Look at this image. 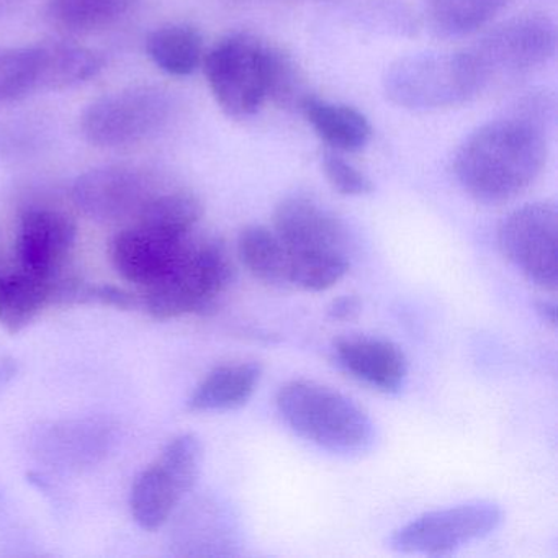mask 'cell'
Segmentation results:
<instances>
[{
    "instance_id": "3",
    "label": "cell",
    "mask_w": 558,
    "mask_h": 558,
    "mask_svg": "<svg viewBox=\"0 0 558 558\" xmlns=\"http://www.w3.org/2000/svg\"><path fill=\"white\" fill-rule=\"evenodd\" d=\"M276 407L303 439L339 456H361L375 444V426L357 403L325 385L292 380L277 391Z\"/></svg>"
},
{
    "instance_id": "31",
    "label": "cell",
    "mask_w": 558,
    "mask_h": 558,
    "mask_svg": "<svg viewBox=\"0 0 558 558\" xmlns=\"http://www.w3.org/2000/svg\"><path fill=\"white\" fill-rule=\"evenodd\" d=\"M537 310L538 313H541L542 318L545 319V322L550 323V325L555 326V323H557V310H555V305H551V303L542 302L538 303Z\"/></svg>"
},
{
    "instance_id": "12",
    "label": "cell",
    "mask_w": 558,
    "mask_h": 558,
    "mask_svg": "<svg viewBox=\"0 0 558 558\" xmlns=\"http://www.w3.org/2000/svg\"><path fill=\"white\" fill-rule=\"evenodd\" d=\"M77 238V225L70 215L53 208H31L21 217L17 257L21 269L53 279L61 274Z\"/></svg>"
},
{
    "instance_id": "8",
    "label": "cell",
    "mask_w": 558,
    "mask_h": 558,
    "mask_svg": "<svg viewBox=\"0 0 558 558\" xmlns=\"http://www.w3.org/2000/svg\"><path fill=\"white\" fill-rule=\"evenodd\" d=\"M485 87L514 81L547 64L557 51V27L547 15H515L486 32L472 48Z\"/></svg>"
},
{
    "instance_id": "13",
    "label": "cell",
    "mask_w": 558,
    "mask_h": 558,
    "mask_svg": "<svg viewBox=\"0 0 558 558\" xmlns=\"http://www.w3.org/2000/svg\"><path fill=\"white\" fill-rule=\"evenodd\" d=\"M191 236L174 238L135 223L117 234L112 263L117 272L140 287H149L172 266Z\"/></svg>"
},
{
    "instance_id": "23",
    "label": "cell",
    "mask_w": 558,
    "mask_h": 558,
    "mask_svg": "<svg viewBox=\"0 0 558 558\" xmlns=\"http://www.w3.org/2000/svg\"><path fill=\"white\" fill-rule=\"evenodd\" d=\"M204 215V205L189 191L153 195L136 215V223L174 238L191 236Z\"/></svg>"
},
{
    "instance_id": "25",
    "label": "cell",
    "mask_w": 558,
    "mask_h": 558,
    "mask_svg": "<svg viewBox=\"0 0 558 558\" xmlns=\"http://www.w3.org/2000/svg\"><path fill=\"white\" fill-rule=\"evenodd\" d=\"M41 90L38 45L0 47V106L21 102Z\"/></svg>"
},
{
    "instance_id": "10",
    "label": "cell",
    "mask_w": 558,
    "mask_h": 558,
    "mask_svg": "<svg viewBox=\"0 0 558 558\" xmlns=\"http://www.w3.org/2000/svg\"><path fill=\"white\" fill-rule=\"evenodd\" d=\"M502 256L538 289L558 286V210L551 202L515 208L498 228Z\"/></svg>"
},
{
    "instance_id": "15",
    "label": "cell",
    "mask_w": 558,
    "mask_h": 558,
    "mask_svg": "<svg viewBox=\"0 0 558 558\" xmlns=\"http://www.w3.org/2000/svg\"><path fill=\"white\" fill-rule=\"evenodd\" d=\"M263 367L256 362L227 364L214 368L189 398V410L233 411L243 408L256 393Z\"/></svg>"
},
{
    "instance_id": "7",
    "label": "cell",
    "mask_w": 558,
    "mask_h": 558,
    "mask_svg": "<svg viewBox=\"0 0 558 558\" xmlns=\"http://www.w3.org/2000/svg\"><path fill=\"white\" fill-rule=\"evenodd\" d=\"M171 112V96L162 87H126L93 100L81 116V133L97 148L138 145L158 135Z\"/></svg>"
},
{
    "instance_id": "14",
    "label": "cell",
    "mask_w": 558,
    "mask_h": 558,
    "mask_svg": "<svg viewBox=\"0 0 558 558\" xmlns=\"http://www.w3.org/2000/svg\"><path fill=\"white\" fill-rule=\"evenodd\" d=\"M335 357L342 371L381 393H400L407 385L410 372L407 355L388 339L371 336L339 339Z\"/></svg>"
},
{
    "instance_id": "11",
    "label": "cell",
    "mask_w": 558,
    "mask_h": 558,
    "mask_svg": "<svg viewBox=\"0 0 558 558\" xmlns=\"http://www.w3.org/2000/svg\"><path fill=\"white\" fill-rule=\"evenodd\" d=\"M73 202L86 217L102 223L138 215L153 197L149 182L133 166H100L84 172L71 189Z\"/></svg>"
},
{
    "instance_id": "20",
    "label": "cell",
    "mask_w": 558,
    "mask_h": 558,
    "mask_svg": "<svg viewBox=\"0 0 558 558\" xmlns=\"http://www.w3.org/2000/svg\"><path fill=\"white\" fill-rule=\"evenodd\" d=\"M146 54L169 76H191L204 63V37L189 24L162 25L146 38Z\"/></svg>"
},
{
    "instance_id": "29",
    "label": "cell",
    "mask_w": 558,
    "mask_h": 558,
    "mask_svg": "<svg viewBox=\"0 0 558 558\" xmlns=\"http://www.w3.org/2000/svg\"><path fill=\"white\" fill-rule=\"evenodd\" d=\"M110 306V308L132 310L140 305L138 299L133 293L126 292L125 289L120 287L109 286H94L90 283L89 305Z\"/></svg>"
},
{
    "instance_id": "24",
    "label": "cell",
    "mask_w": 558,
    "mask_h": 558,
    "mask_svg": "<svg viewBox=\"0 0 558 558\" xmlns=\"http://www.w3.org/2000/svg\"><path fill=\"white\" fill-rule=\"evenodd\" d=\"M132 0H48V22L61 31L89 34L117 24L130 11Z\"/></svg>"
},
{
    "instance_id": "4",
    "label": "cell",
    "mask_w": 558,
    "mask_h": 558,
    "mask_svg": "<svg viewBox=\"0 0 558 558\" xmlns=\"http://www.w3.org/2000/svg\"><path fill=\"white\" fill-rule=\"evenodd\" d=\"M485 87L469 50L456 53H414L388 66L384 90L401 109L429 112L462 106Z\"/></svg>"
},
{
    "instance_id": "30",
    "label": "cell",
    "mask_w": 558,
    "mask_h": 558,
    "mask_svg": "<svg viewBox=\"0 0 558 558\" xmlns=\"http://www.w3.org/2000/svg\"><path fill=\"white\" fill-rule=\"evenodd\" d=\"M362 303L361 300L355 295H344L341 299L335 300L329 305L328 316L335 322H349V319L355 318L361 312Z\"/></svg>"
},
{
    "instance_id": "9",
    "label": "cell",
    "mask_w": 558,
    "mask_h": 558,
    "mask_svg": "<svg viewBox=\"0 0 558 558\" xmlns=\"http://www.w3.org/2000/svg\"><path fill=\"white\" fill-rule=\"evenodd\" d=\"M501 522L502 509L496 502H463L426 512L401 525L388 538V547L400 554L440 557L493 534Z\"/></svg>"
},
{
    "instance_id": "6",
    "label": "cell",
    "mask_w": 558,
    "mask_h": 558,
    "mask_svg": "<svg viewBox=\"0 0 558 558\" xmlns=\"http://www.w3.org/2000/svg\"><path fill=\"white\" fill-rule=\"evenodd\" d=\"M211 96L231 119L254 116L267 100L269 45L231 34L205 53L202 63Z\"/></svg>"
},
{
    "instance_id": "22",
    "label": "cell",
    "mask_w": 558,
    "mask_h": 558,
    "mask_svg": "<svg viewBox=\"0 0 558 558\" xmlns=\"http://www.w3.org/2000/svg\"><path fill=\"white\" fill-rule=\"evenodd\" d=\"M238 256L254 279L272 287H290V257L276 231L250 225L238 236Z\"/></svg>"
},
{
    "instance_id": "27",
    "label": "cell",
    "mask_w": 558,
    "mask_h": 558,
    "mask_svg": "<svg viewBox=\"0 0 558 558\" xmlns=\"http://www.w3.org/2000/svg\"><path fill=\"white\" fill-rule=\"evenodd\" d=\"M202 459L201 439L194 434H181L169 440L158 462L178 480L185 493H191L201 476Z\"/></svg>"
},
{
    "instance_id": "28",
    "label": "cell",
    "mask_w": 558,
    "mask_h": 558,
    "mask_svg": "<svg viewBox=\"0 0 558 558\" xmlns=\"http://www.w3.org/2000/svg\"><path fill=\"white\" fill-rule=\"evenodd\" d=\"M322 165L326 179L339 194L362 197L374 192V182L338 153H325Z\"/></svg>"
},
{
    "instance_id": "2",
    "label": "cell",
    "mask_w": 558,
    "mask_h": 558,
    "mask_svg": "<svg viewBox=\"0 0 558 558\" xmlns=\"http://www.w3.org/2000/svg\"><path fill=\"white\" fill-rule=\"evenodd\" d=\"M274 231L290 257V287L325 292L351 267L344 221L308 195H289L274 211Z\"/></svg>"
},
{
    "instance_id": "1",
    "label": "cell",
    "mask_w": 558,
    "mask_h": 558,
    "mask_svg": "<svg viewBox=\"0 0 558 558\" xmlns=\"http://www.w3.org/2000/svg\"><path fill=\"white\" fill-rule=\"evenodd\" d=\"M547 155V138L535 117H506L465 138L453 158V174L473 201L505 204L538 178Z\"/></svg>"
},
{
    "instance_id": "21",
    "label": "cell",
    "mask_w": 558,
    "mask_h": 558,
    "mask_svg": "<svg viewBox=\"0 0 558 558\" xmlns=\"http://www.w3.org/2000/svg\"><path fill=\"white\" fill-rule=\"evenodd\" d=\"M508 0H427L426 25L430 34L456 40L476 34L489 24Z\"/></svg>"
},
{
    "instance_id": "17",
    "label": "cell",
    "mask_w": 558,
    "mask_h": 558,
    "mask_svg": "<svg viewBox=\"0 0 558 558\" xmlns=\"http://www.w3.org/2000/svg\"><path fill=\"white\" fill-rule=\"evenodd\" d=\"M185 495V489L161 463H153L133 483L130 493L133 519L145 531H159L174 514Z\"/></svg>"
},
{
    "instance_id": "16",
    "label": "cell",
    "mask_w": 558,
    "mask_h": 558,
    "mask_svg": "<svg viewBox=\"0 0 558 558\" xmlns=\"http://www.w3.org/2000/svg\"><path fill=\"white\" fill-rule=\"evenodd\" d=\"M300 110L316 135L336 151L357 153L371 143V122L354 107L308 96Z\"/></svg>"
},
{
    "instance_id": "19",
    "label": "cell",
    "mask_w": 558,
    "mask_h": 558,
    "mask_svg": "<svg viewBox=\"0 0 558 558\" xmlns=\"http://www.w3.org/2000/svg\"><path fill=\"white\" fill-rule=\"evenodd\" d=\"M47 306H51V279L22 269L0 272V326L5 331H24Z\"/></svg>"
},
{
    "instance_id": "5",
    "label": "cell",
    "mask_w": 558,
    "mask_h": 558,
    "mask_svg": "<svg viewBox=\"0 0 558 558\" xmlns=\"http://www.w3.org/2000/svg\"><path fill=\"white\" fill-rule=\"evenodd\" d=\"M233 279V264L221 241L189 240L174 264L155 283L146 287V312L153 318H179L207 313Z\"/></svg>"
},
{
    "instance_id": "26",
    "label": "cell",
    "mask_w": 558,
    "mask_h": 558,
    "mask_svg": "<svg viewBox=\"0 0 558 558\" xmlns=\"http://www.w3.org/2000/svg\"><path fill=\"white\" fill-rule=\"evenodd\" d=\"M310 94L305 93L302 73L295 61L286 51L269 45V89L267 99H272L277 106L299 107Z\"/></svg>"
},
{
    "instance_id": "18",
    "label": "cell",
    "mask_w": 558,
    "mask_h": 558,
    "mask_svg": "<svg viewBox=\"0 0 558 558\" xmlns=\"http://www.w3.org/2000/svg\"><path fill=\"white\" fill-rule=\"evenodd\" d=\"M41 90L80 86L104 70L102 54L71 40L40 41Z\"/></svg>"
}]
</instances>
